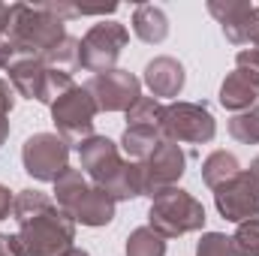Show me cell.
Listing matches in <instances>:
<instances>
[{
    "instance_id": "3957f363",
    "label": "cell",
    "mask_w": 259,
    "mask_h": 256,
    "mask_svg": "<svg viewBox=\"0 0 259 256\" xmlns=\"http://www.w3.org/2000/svg\"><path fill=\"white\" fill-rule=\"evenodd\" d=\"M205 205L196 199L193 193L181 190V187H169L160 196L151 199L148 208V226L154 232H160L166 241L169 238H181L187 232H199L205 226Z\"/></svg>"
},
{
    "instance_id": "1f68e13d",
    "label": "cell",
    "mask_w": 259,
    "mask_h": 256,
    "mask_svg": "<svg viewBox=\"0 0 259 256\" xmlns=\"http://www.w3.org/2000/svg\"><path fill=\"white\" fill-rule=\"evenodd\" d=\"M15 61V52H12V46L6 42V39H0V69H9Z\"/></svg>"
},
{
    "instance_id": "44dd1931",
    "label": "cell",
    "mask_w": 259,
    "mask_h": 256,
    "mask_svg": "<svg viewBox=\"0 0 259 256\" xmlns=\"http://www.w3.org/2000/svg\"><path fill=\"white\" fill-rule=\"evenodd\" d=\"M91 184H88V178H84V172L81 169H66L64 175L55 181V205L61 208V211H69L78 199H81V193L88 190Z\"/></svg>"
},
{
    "instance_id": "8d00e7d4",
    "label": "cell",
    "mask_w": 259,
    "mask_h": 256,
    "mask_svg": "<svg viewBox=\"0 0 259 256\" xmlns=\"http://www.w3.org/2000/svg\"><path fill=\"white\" fill-rule=\"evenodd\" d=\"M247 172H253V175L259 178V157H253V160H250V169H247Z\"/></svg>"
},
{
    "instance_id": "e0dca14e",
    "label": "cell",
    "mask_w": 259,
    "mask_h": 256,
    "mask_svg": "<svg viewBox=\"0 0 259 256\" xmlns=\"http://www.w3.org/2000/svg\"><path fill=\"white\" fill-rule=\"evenodd\" d=\"M100 190L106 196H112L115 202H130L136 196H145V181H142V163H133V160H124L115 175L100 184Z\"/></svg>"
},
{
    "instance_id": "836d02e7",
    "label": "cell",
    "mask_w": 259,
    "mask_h": 256,
    "mask_svg": "<svg viewBox=\"0 0 259 256\" xmlns=\"http://www.w3.org/2000/svg\"><path fill=\"white\" fill-rule=\"evenodd\" d=\"M6 139H9V118H0V148L6 145Z\"/></svg>"
},
{
    "instance_id": "4fadbf2b",
    "label": "cell",
    "mask_w": 259,
    "mask_h": 256,
    "mask_svg": "<svg viewBox=\"0 0 259 256\" xmlns=\"http://www.w3.org/2000/svg\"><path fill=\"white\" fill-rule=\"evenodd\" d=\"M142 81L148 84V91H151L154 100H172V97H178L184 91L187 72H184L181 61H175L169 55H160V58H154V61L145 64Z\"/></svg>"
},
{
    "instance_id": "d6a6232c",
    "label": "cell",
    "mask_w": 259,
    "mask_h": 256,
    "mask_svg": "<svg viewBox=\"0 0 259 256\" xmlns=\"http://www.w3.org/2000/svg\"><path fill=\"white\" fill-rule=\"evenodd\" d=\"M9 21H12V6L0 3V39H6V30H9Z\"/></svg>"
},
{
    "instance_id": "8992f818",
    "label": "cell",
    "mask_w": 259,
    "mask_h": 256,
    "mask_svg": "<svg viewBox=\"0 0 259 256\" xmlns=\"http://www.w3.org/2000/svg\"><path fill=\"white\" fill-rule=\"evenodd\" d=\"M21 166L33 181L55 184L69 169V142L58 133H33L21 145Z\"/></svg>"
},
{
    "instance_id": "5bb4252c",
    "label": "cell",
    "mask_w": 259,
    "mask_h": 256,
    "mask_svg": "<svg viewBox=\"0 0 259 256\" xmlns=\"http://www.w3.org/2000/svg\"><path fill=\"white\" fill-rule=\"evenodd\" d=\"M115 208H118V202L112 199V196H106V193L100 190V187H88V190L81 193V199L66 211L75 223H81V226H91V229H100V226H109L112 220H115Z\"/></svg>"
},
{
    "instance_id": "52a82bcc",
    "label": "cell",
    "mask_w": 259,
    "mask_h": 256,
    "mask_svg": "<svg viewBox=\"0 0 259 256\" xmlns=\"http://www.w3.org/2000/svg\"><path fill=\"white\" fill-rule=\"evenodd\" d=\"M97 103L84 91V84L69 88L61 100L52 103V121L58 127V136L66 142H84L94 136V121H97Z\"/></svg>"
},
{
    "instance_id": "8fae6325",
    "label": "cell",
    "mask_w": 259,
    "mask_h": 256,
    "mask_svg": "<svg viewBox=\"0 0 259 256\" xmlns=\"http://www.w3.org/2000/svg\"><path fill=\"white\" fill-rule=\"evenodd\" d=\"M208 12L232 46H259V6L247 0H208Z\"/></svg>"
},
{
    "instance_id": "7402d4cb",
    "label": "cell",
    "mask_w": 259,
    "mask_h": 256,
    "mask_svg": "<svg viewBox=\"0 0 259 256\" xmlns=\"http://www.w3.org/2000/svg\"><path fill=\"white\" fill-rule=\"evenodd\" d=\"M127 256H166V238L160 232H154L151 226H139L133 229L124 244Z\"/></svg>"
},
{
    "instance_id": "4316f807",
    "label": "cell",
    "mask_w": 259,
    "mask_h": 256,
    "mask_svg": "<svg viewBox=\"0 0 259 256\" xmlns=\"http://www.w3.org/2000/svg\"><path fill=\"white\" fill-rule=\"evenodd\" d=\"M232 244H235L238 256H259V217L238 223V229L232 235Z\"/></svg>"
},
{
    "instance_id": "d4e9b609",
    "label": "cell",
    "mask_w": 259,
    "mask_h": 256,
    "mask_svg": "<svg viewBox=\"0 0 259 256\" xmlns=\"http://www.w3.org/2000/svg\"><path fill=\"white\" fill-rule=\"evenodd\" d=\"M229 136L241 145H259V103L229 121Z\"/></svg>"
},
{
    "instance_id": "83f0119b",
    "label": "cell",
    "mask_w": 259,
    "mask_h": 256,
    "mask_svg": "<svg viewBox=\"0 0 259 256\" xmlns=\"http://www.w3.org/2000/svg\"><path fill=\"white\" fill-rule=\"evenodd\" d=\"M196 256H238L235 253V244H232V235H223V232H205L196 244Z\"/></svg>"
},
{
    "instance_id": "74e56055",
    "label": "cell",
    "mask_w": 259,
    "mask_h": 256,
    "mask_svg": "<svg viewBox=\"0 0 259 256\" xmlns=\"http://www.w3.org/2000/svg\"><path fill=\"white\" fill-rule=\"evenodd\" d=\"M256 52H259V46H256Z\"/></svg>"
},
{
    "instance_id": "7c38bea8",
    "label": "cell",
    "mask_w": 259,
    "mask_h": 256,
    "mask_svg": "<svg viewBox=\"0 0 259 256\" xmlns=\"http://www.w3.org/2000/svg\"><path fill=\"white\" fill-rule=\"evenodd\" d=\"M75 151H78V169L94 181V187L106 184L115 175V169L124 163L118 145L109 136H91V139L78 142Z\"/></svg>"
},
{
    "instance_id": "f1b7e54d",
    "label": "cell",
    "mask_w": 259,
    "mask_h": 256,
    "mask_svg": "<svg viewBox=\"0 0 259 256\" xmlns=\"http://www.w3.org/2000/svg\"><path fill=\"white\" fill-rule=\"evenodd\" d=\"M235 69L244 72V75L259 88V52L256 49H241V52L235 55Z\"/></svg>"
},
{
    "instance_id": "30bf717a",
    "label": "cell",
    "mask_w": 259,
    "mask_h": 256,
    "mask_svg": "<svg viewBox=\"0 0 259 256\" xmlns=\"http://www.w3.org/2000/svg\"><path fill=\"white\" fill-rule=\"evenodd\" d=\"M187 172V154L178 142L163 139L148 160H142V181H145V196H160L169 187H178V181Z\"/></svg>"
},
{
    "instance_id": "277c9868",
    "label": "cell",
    "mask_w": 259,
    "mask_h": 256,
    "mask_svg": "<svg viewBox=\"0 0 259 256\" xmlns=\"http://www.w3.org/2000/svg\"><path fill=\"white\" fill-rule=\"evenodd\" d=\"M130 42V30L121 24V21H115V18H103V21H97V24H91L88 27V33L81 36V46H78V64L81 69H88V72H106V69H115L118 64V58H121V52L127 49Z\"/></svg>"
},
{
    "instance_id": "7a4b0ae2",
    "label": "cell",
    "mask_w": 259,
    "mask_h": 256,
    "mask_svg": "<svg viewBox=\"0 0 259 256\" xmlns=\"http://www.w3.org/2000/svg\"><path fill=\"white\" fill-rule=\"evenodd\" d=\"M12 256H64L75 247V220L58 205L18 223V232L6 235Z\"/></svg>"
},
{
    "instance_id": "484cf974",
    "label": "cell",
    "mask_w": 259,
    "mask_h": 256,
    "mask_svg": "<svg viewBox=\"0 0 259 256\" xmlns=\"http://www.w3.org/2000/svg\"><path fill=\"white\" fill-rule=\"evenodd\" d=\"M78 46H81V39H75V36H66L64 42H58L52 52H49V58L42 61L46 66H55V69H81L78 64Z\"/></svg>"
},
{
    "instance_id": "5b68a950",
    "label": "cell",
    "mask_w": 259,
    "mask_h": 256,
    "mask_svg": "<svg viewBox=\"0 0 259 256\" xmlns=\"http://www.w3.org/2000/svg\"><path fill=\"white\" fill-rule=\"evenodd\" d=\"M160 133L169 142L184 145H208L217 136V121L202 103H169L163 106Z\"/></svg>"
},
{
    "instance_id": "6da1fadb",
    "label": "cell",
    "mask_w": 259,
    "mask_h": 256,
    "mask_svg": "<svg viewBox=\"0 0 259 256\" xmlns=\"http://www.w3.org/2000/svg\"><path fill=\"white\" fill-rule=\"evenodd\" d=\"M66 36V21L58 18L46 3L27 6V3H12V21L6 30V42L12 46L15 55L21 58H36L46 61L49 52L64 42Z\"/></svg>"
},
{
    "instance_id": "cb8c5ba5",
    "label": "cell",
    "mask_w": 259,
    "mask_h": 256,
    "mask_svg": "<svg viewBox=\"0 0 259 256\" xmlns=\"http://www.w3.org/2000/svg\"><path fill=\"white\" fill-rule=\"evenodd\" d=\"M124 115H127V127H157L160 130L163 103L154 100V97H139Z\"/></svg>"
},
{
    "instance_id": "ba28073f",
    "label": "cell",
    "mask_w": 259,
    "mask_h": 256,
    "mask_svg": "<svg viewBox=\"0 0 259 256\" xmlns=\"http://www.w3.org/2000/svg\"><path fill=\"white\" fill-rule=\"evenodd\" d=\"M84 91L97 103L100 112H127L130 106L142 97V81L130 69H106L84 81Z\"/></svg>"
},
{
    "instance_id": "d590c367",
    "label": "cell",
    "mask_w": 259,
    "mask_h": 256,
    "mask_svg": "<svg viewBox=\"0 0 259 256\" xmlns=\"http://www.w3.org/2000/svg\"><path fill=\"white\" fill-rule=\"evenodd\" d=\"M64 256H91V253H88L84 247H69V250H66Z\"/></svg>"
},
{
    "instance_id": "ac0fdd59",
    "label": "cell",
    "mask_w": 259,
    "mask_h": 256,
    "mask_svg": "<svg viewBox=\"0 0 259 256\" xmlns=\"http://www.w3.org/2000/svg\"><path fill=\"white\" fill-rule=\"evenodd\" d=\"M133 33L148 42V46H160L169 36V18L160 6L154 3H139L133 12Z\"/></svg>"
},
{
    "instance_id": "e575fe53",
    "label": "cell",
    "mask_w": 259,
    "mask_h": 256,
    "mask_svg": "<svg viewBox=\"0 0 259 256\" xmlns=\"http://www.w3.org/2000/svg\"><path fill=\"white\" fill-rule=\"evenodd\" d=\"M0 256H12L9 253V238L6 235H0Z\"/></svg>"
},
{
    "instance_id": "9c48e42d",
    "label": "cell",
    "mask_w": 259,
    "mask_h": 256,
    "mask_svg": "<svg viewBox=\"0 0 259 256\" xmlns=\"http://www.w3.org/2000/svg\"><path fill=\"white\" fill-rule=\"evenodd\" d=\"M214 205L223 220L229 223H244L259 217V178L253 172L241 169L235 178L226 184L214 187Z\"/></svg>"
},
{
    "instance_id": "ffe728a7",
    "label": "cell",
    "mask_w": 259,
    "mask_h": 256,
    "mask_svg": "<svg viewBox=\"0 0 259 256\" xmlns=\"http://www.w3.org/2000/svg\"><path fill=\"white\" fill-rule=\"evenodd\" d=\"M241 172V163H238V157L232 154V151H214V154H208L205 157V163H202V181L214 190V187H220V184H226L229 178H235Z\"/></svg>"
},
{
    "instance_id": "603a6c76",
    "label": "cell",
    "mask_w": 259,
    "mask_h": 256,
    "mask_svg": "<svg viewBox=\"0 0 259 256\" xmlns=\"http://www.w3.org/2000/svg\"><path fill=\"white\" fill-rule=\"evenodd\" d=\"M49 208H55V199H52L49 193L18 190L15 193V202H12V220H15V223H24V220L36 217V214H42V211H49Z\"/></svg>"
},
{
    "instance_id": "d6986e66",
    "label": "cell",
    "mask_w": 259,
    "mask_h": 256,
    "mask_svg": "<svg viewBox=\"0 0 259 256\" xmlns=\"http://www.w3.org/2000/svg\"><path fill=\"white\" fill-rule=\"evenodd\" d=\"M163 142V133L157 127H127L121 136V148L127 151L133 163H142L154 154V148Z\"/></svg>"
},
{
    "instance_id": "4dcf8cb0",
    "label": "cell",
    "mask_w": 259,
    "mask_h": 256,
    "mask_svg": "<svg viewBox=\"0 0 259 256\" xmlns=\"http://www.w3.org/2000/svg\"><path fill=\"white\" fill-rule=\"evenodd\" d=\"M12 202H15V196L9 193V187L0 184V220H6L12 214Z\"/></svg>"
},
{
    "instance_id": "2e32d148",
    "label": "cell",
    "mask_w": 259,
    "mask_h": 256,
    "mask_svg": "<svg viewBox=\"0 0 259 256\" xmlns=\"http://www.w3.org/2000/svg\"><path fill=\"white\" fill-rule=\"evenodd\" d=\"M217 100H220V106H223L226 112H235V115H241V112L253 109V106L259 103V88L250 81V78H247V75H244V72L232 69V72L223 78Z\"/></svg>"
},
{
    "instance_id": "f546056e",
    "label": "cell",
    "mask_w": 259,
    "mask_h": 256,
    "mask_svg": "<svg viewBox=\"0 0 259 256\" xmlns=\"http://www.w3.org/2000/svg\"><path fill=\"white\" fill-rule=\"evenodd\" d=\"M15 91H12V84H9V78H0V118H9V112H12V106H15Z\"/></svg>"
},
{
    "instance_id": "9a60e30c",
    "label": "cell",
    "mask_w": 259,
    "mask_h": 256,
    "mask_svg": "<svg viewBox=\"0 0 259 256\" xmlns=\"http://www.w3.org/2000/svg\"><path fill=\"white\" fill-rule=\"evenodd\" d=\"M6 72H9V84H12V91L18 97L39 103L42 81H46V72H49V66L42 61H36V58H15Z\"/></svg>"
}]
</instances>
